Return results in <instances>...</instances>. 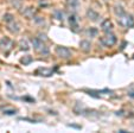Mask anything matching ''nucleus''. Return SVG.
<instances>
[{
    "label": "nucleus",
    "instance_id": "f257e3e1",
    "mask_svg": "<svg viewBox=\"0 0 134 133\" xmlns=\"http://www.w3.org/2000/svg\"><path fill=\"white\" fill-rule=\"evenodd\" d=\"M114 12L116 14L118 17V22L121 26L124 28H127V29H131V28H134V18L132 17L131 14L125 12V10L121 7V6H116L114 7Z\"/></svg>",
    "mask_w": 134,
    "mask_h": 133
},
{
    "label": "nucleus",
    "instance_id": "f03ea898",
    "mask_svg": "<svg viewBox=\"0 0 134 133\" xmlns=\"http://www.w3.org/2000/svg\"><path fill=\"white\" fill-rule=\"evenodd\" d=\"M32 45L35 46V50L37 52L42 54V55L46 56L49 54V48L45 45V43L41 39V38H33L32 39Z\"/></svg>",
    "mask_w": 134,
    "mask_h": 133
},
{
    "label": "nucleus",
    "instance_id": "7ed1b4c3",
    "mask_svg": "<svg viewBox=\"0 0 134 133\" xmlns=\"http://www.w3.org/2000/svg\"><path fill=\"white\" fill-rule=\"evenodd\" d=\"M118 42V38L115 35H113V33L108 32L106 33V36H103V37L100 38V43H101L103 46H107V48H110V46L115 45V43Z\"/></svg>",
    "mask_w": 134,
    "mask_h": 133
},
{
    "label": "nucleus",
    "instance_id": "20e7f679",
    "mask_svg": "<svg viewBox=\"0 0 134 133\" xmlns=\"http://www.w3.org/2000/svg\"><path fill=\"white\" fill-rule=\"evenodd\" d=\"M56 54H57L58 57L65 58V60L71 57V50L65 48V46H57V48H56Z\"/></svg>",
    "mask_w": 134,
    "mask_h": 133
},
{
    "label": "nucleus",
    "instance_id": "39448f33",
    "mask_svg": "<svg viewBox=\"0 0 134 133\" xmlns=\"http://www.w3.org/2000/svg\"><path fill=\"white\" fill-rule=\"evenodd\" d=\"M12 46H13V40L10 39V38L4 37L3 39L0 40V49L3 51H5V52L10 51L12 49Z\"/></svg>",
    "mask_w": 134,
    "mask_h": 133
},
{
    "label": "nucleus",
    "instance_id": "423d86ee",
    "mask_svg": "<svg viewBox=\"0 0 134 133\" xmlns=\"http://www.w3.org/2000/svg\"><path fill=\"white\" fill-rule=\"evenodd\" d=\"M7 25H8V30H10L11 32H13V33H18V32H19V30H20L19 24H18L14 19L11 20V22H8Z\"/></svg>",
    "mask_w": 134,
    "mask_h": 133
},
{
    "label": "nucleus",
    "instance_id": "0eeeda50",
    "mask_svg": "<svg viewBox=\"0 0 134 133\" xmlns=\"http://www.w3.org/2000/svg\"><path fill=\"white\" fill-rule=\"evenodd\" d=\"M101 28H102V30H103L104 32L108 33V32H110V31L113 30V23H111L109 19H106L104 22H102Z\"/></svg>",
    "mask_w": 134,
    "mask_h": 133
},
{
    "label": "nucleus",
    "instance_id": "6e6552de",
    "mask_svg": "<svg viewBox=\"0 0 134 133\" xmlns=\"http://www.w3.org/2000/svg\"><path fill=\"white\" fill-rule=\"evenodd\" d=\"M87 15H88V18H90V20H93V22H95V20L99 19V13L96 12V11H94L93 8H89L88 12H87Z\"/></svg>",
    "mask_w": 134,
    "mask_h": 133
},
{
    "label": "nucleus",
    "instance_id": "1a4fd4ad",
    "mask_svg": "<svg viewBox=\"0 0 134 133\" xmlns=\"http://www.w3.org/2000/svg\"><path fill=\"white\" fill-rule=\"evenodd\" d=\"M80 46H81V49L84 52H88V51L90 50V42H89V40H82Z\"/></svg>",
    "mask_w": 134,
    "mask_h": 133
},
{
    "label": "nucleus",
    "instance_id": "9d476101",
    "mask_svg": "<svg viewBox=\"0 0 134 133\" xmlns=\"http://www.w3.org/2000/svg\"><path fill=\"white\" fill-rule=\"evenodd\" d=\"M38 73L41 74L42 76H51L53 73L52 69H45V68H41V69H38Z\"/></svg>",
    "mask_w": 134,
    "mask_h": 133
},
{
    "label": "nucleus",
    "instance_id": "9b49d317",
    "mask_svg": "<svg viewBox=\"0 0 134 133\" xmlns=\"http://www.w3.org/2000/svg\"><path fill=\"white\" fill-rule=\"evenodd\" d=\"M69 24H70V26L72 29H77V28H79V24H77V20H76L75 15L69 17Z\"/></svg>",
    "mask_w": 134,
    "mask_h": 133
},
{
    "label": "nucleus",
    "instance_id": "f8f14e48",
    "mask_svg": "<svg viewBox=\"0 0 134 133\" xmlns=\"http://www.w3.org/2000/svg\"><path fill=\"white\" fill-rule=\"evenodd\" d=\"M20 62H21V64H24V65L30 64V63L32 62V57H31V56H24V57H21Z\"/></svg>",
    "mask_w": 134,
    "mask_h": 133
},
{
    "label": "nucleus",
    "instance_id": "ddd939ff",
    "mask_svg": "<svg viewBox=\"0 0 134 133\" xmlns=\"http://www.w3.org/2000/svg\"><path fill=\"white\" fill-rule=\"evenodd\" d=\"M29 48H30L29 43L26 42V40H21L20 42V49L21 50H29Z\"/></svg>",
    "mask_w": 134,
    "mask_h": 133
},
{
    "label": "nucleus",
    "instance_id": "4468645a",
    "mask_svg": "<svg viewBox=\"0 0 134 133\" xmlns=\"http://www.w3.org/2000/svg\"><path fill=\"white\" fill-rule=\"evenodd\" d=\"M14 19V17H13V14H11V13H6L5 15H4V20H5L6 23H8V22H11V20Z\"/></svg>",
    "mask_w": 134,
    "mask_h": 133
},
{
    "label": "nucleus",
    "instance_id": "2eb2a0df",
    "mask_svg": "<svg viewBox=\"0 0 134 133\" xmlns=\"http://www.w3.org/2000/svg\"><path fill=\"white\" fill-rule=\"evenodd\" d=\"M68 4L70 6H76V4H77V0H68Z\"/></svg>",
    "mask_w": 134,
    "mask_h": 133
},
{
    "label": "nucleus",
    "instance_id": "dca6fc26",
    "mask_svg": "<svg viewBox=\"0 0 134 133\" xmlns=\"http://www.w3.org/2000/svg\"><path fill=\"white\" fill-rule=\"evenodd\" d=\"M11 1H12V3L14 4V5H18V4H20L21 1H23V0H11Z\"/></svg>",
    "mask_w": 134,
    "mask_h": 133
}]
</instances>
